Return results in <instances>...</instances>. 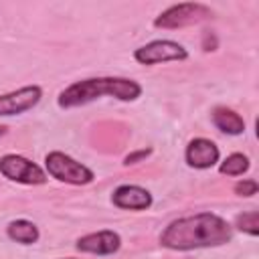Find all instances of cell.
<instances>
[{"instance_id": "14", "label": "cell", "mask_w": 259, "mask_h": 259, "mask_svg": "<svg viewBox=\"0 0 259 259\" xmlns=\"http://www.w3.org/2000/svg\"><path fill=\"white\" fill-rule=\"evenodd\" d=\"M237 227L251 235V237H257L259 235V212L257 210H249V212H243L237 217Z\"/></svg>"}, {"instance_id": "10", "label": "cell", "mask_w": 259, "mask_h": 259, "mask_svg": "<svg viewBox=\"0 0 259 259\" xmlns=\"http://www.w3.org/2000/svg\"><path fill=\"white\" fill-rule=\"evenodd\" d=\"M111 202L123 210H146L152 206V194L136 184H121L113 190Z\"/></svg>"}, {"instance_id": "12", "label": "cell", "mask_w": 259, "mask_h": 259, "mask_svg": "<svg viewBox=\"0 0 259 259\" xmlns=\"http://www.w3.org/2000/svg\"><path fill=\"white\" fill-rule=\"evenodd\" d=\"M6 233L12 241H16L20 245H32L38 241V227L26 219H16V221L8 223Z\"/></svg>"}, {"instance_id": "3", "label": "cell", "mask_w": 259, "mask_h": 259, "mask_svg": "<svg viewBox=\"0 0 259 259\" xmlns=\"http://www.w3.org/2000/svg\"><path fill=\"white\" fill-rule=\"evenodd\" d=\"M45 168L55 180L67 182V184L81 186V184H89L95 178L93 170H89L85 164L73 160L63 152H49L45 158Z\"/></svg>"}, {"instance_id": "15", "label": "cell", "mask_w": 259, "mask_h": 259, "mask_svg": "<svg viewBox=\"0 0 259 259\" xmlns=\"http://www.w3.org/2000/svg\"><path fill=\"white\" fill-rule=\"evenodd\" d=\"M235 192L239 196H253V194H257V180L247 178L243 182H237L235 184Z\"/></svg>"}, {"instance_id": "9", "label": "cell", "mask_w": 259, "mask_h": 259, "mask_svg": "<svg viewBox=\"0 0 259 259\" xmlns=\"http://www.w3.org/2000/svg\"><path fill=\"white\" fill-rule=\"evenodd\" d=\"M83 253H93V255H113L121 247V237L115 231H97L81 237L75 245Z\"/></svg>"}, {"instance_id": "5", "label": "cell", "mask_w": 259, "mask_h": 259, "mask_svg": "<svg viewBox=\"0 0 259 259\" xmlns=\"http://www.w3.org/2000/svg\"><path fill=\"white\" fill-rule=\"evenodd\" d=\"M0 174L20 184H45L47 182L45 170L38 164L18 154H6L0 158Z\"/></svg>"}, {"instance_id": "7", "label": "cell", "mask_w": 259, "mask_h": 259, "mask_svg": "<svg viewBox=\"0 0 259 259\" xmlns=\"http://www.w3.org/2000/svg\"><path fill=\"white\" fill-rule=\"evenodd\" d=\"M42 97V89L38 85H26L16 91L0 95V117L8 115H20L28 109H32Z\"/></svg>"}, {"instance_id": "4", "label": "cell", "mask_w": 259, "mask_h": 259, "mask_svg": "<svg viewBox=\"0 0 259 259\" xmlns=\"http://www.w3.org/2000/svg\"><path fill=\"white\" fill-rule=\"evenodd\" d=\"M210 14H212L210 8L200 2H182V4H174L168 10H164L154 20V26L156 28H182L188 24H196L208 18Z\"/></svg>"}, {"instance_id": "8", "label": "cell", "mask_w": 259, "mask_h": 259, "mask_svg": "<svg viewBox=\"0 0 259 259\" xmlns=\"http://www.w3.org/2000/svg\"><path fill=\"white\" fill-rule=\"evenodd\" d=\"M219 148L214 142L206 140V138H194L188 142L186 146V164L190 168H196V170H206V168H212L217 162H219Z\"/></svg>"}, {"instance_id": "13", "label": "cell", "mask_w": 259, "mask_h": 259, "mask_svg": "<svg viewBox=\"0 0 259 259\" xmlns=\"http://www.w3.org/2000/svg\"><path fill=\"white\" fill-rule=\"evenodd\" d=\"M247 170H249V158L245 154H231L219 166V172L221 174H227V176H241Z\"/></svg>"}, {"instance_id": "1", "label": "cell", "mask_w": 259, "mask_h": 259, "mask_svg": "<svg viewBox=\"0 0 259 259\" xmlns=\"http://www.w3.org/2000/svg\"><path fill=\"white\" fill-rule=\"evenodd\" d=\"M233 239L231 225L214 212H196L172 221L160 233V245L172 251L221 247Z\"/></svg>"}, {"instance_id": "2", "label": "cell", "mask_w": 259, "mask_h": 259, "mask_svg": "<svg viewBox=\"0 0 259 259\" xmlns=\"http://www.w3.org/2000/svg\"><path fill=\"white\" fill-rule=\"evenodd\" d=\"M115 97L119 101H134L142 95V85L134 79L125 77H91L83 81H75L59 93V107L71 109L79 105H87L99 97Z\"/></svg>"}, {"instance_id": "16", "label": "cell", "mask_w": 259, "mask_h": 259, "mask_svg": "<svg viewBox=\"0 0 259 259\" xmlns=\"http://www.w3.org/2000/svg\"><path fill=\"white\" fill-rule=\"evenodd\" d=\"M150 154H152V150H150V148H142V150H138V152L127 154V156L123 158V164H125V166H130V164H138V162L146 160Z\"/></svg>"}, {"instance_id": "11", "label": "cell", "mask_w": 259, "mask_h": 259, "mask_svg": "<svg viewBox=\"0 0 259 259\" xmlns=\"http://www.w3.org/2000/svg\"><path fill=\"white\" fill-rule=\"evenodd\" d=\"M210 117H212V123L217 125V130H221L223 134L239 136L245 132V119L229 107H214Z\"/></svg>"}, {"instance_id": "6", "label": "cell", "mask_w": 259, "mask_h": 259, "mask_svg": "<svg viewBox=\"0 0 259 259\" xmlns=\"http://www.w3.org/2000/svg\"><path fill=\"white\" fill-rule=\"evenodd\" d=\"M134 59L142 65H158V63H168V61H184L188 59V51L176 42V40H152L140 49H136Z\"/></svg>"}, {"instance_id": "17", "label": "cell", "mask_w": 259, "mask_h": 259, "mask_svg": "<svg viewBox=\"0 0 259 259\" xmlns=\"http://www.w3.org/2000/svg\"><path fill=\"white\" fill-rule=\"evenodd\" d=\"M4 134H6V127H4V125H0V136H4Z\"/></svg>"}]
</instances>
